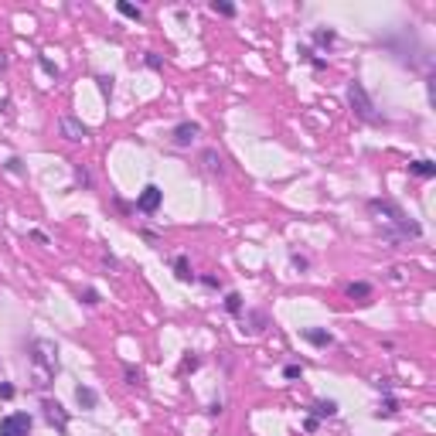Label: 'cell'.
<instances>
[{
  "instance_id": "obj_1",
  "label": "cell",
  "mask_w": 436,
  "mask_h": 436,
  "mask_svg": "<svg viewBox=\"0 0 436 436\" xmlns=\"http://www.w3.org/2000/svg\"><path fill=\"white\" fill-rule=\"evenodd\" d=\"M31 433V416L28 412H14L0 422V436H28Z\"/></svg>"
},
{
  "instance_id": "obj_2",
  "label": "cell",
  "mask_w": 436,
  "mask_h": 436,
  "mask_svg": "<svg viewBox=\"0 0 436 436\" xmlns=\"http://www.w3.org/2000/svg\"><path fill=\"white\" fill-rule=\"evenodd\" d=\"M348 95H351V106L358 109V116H361V120H375L372 103H368V95H365V89H361L358 82H351V89H348Z\"/></svg>"
},
{
  "instance_id": "obj_3",
  "label": "cell",
  "mask_w": 436,
  "mask_h": 436,
  "mask_svg": "<svg viewBox=\"0 0 436 436\" xmlns=\"http://www.w3.org/2000/svg\"><path fill=\"white\" fill-rule=\"evenodd\" d=\"M137 204H140V212H157V204H160V187H157V185H147Z\"/></svg>"
},
{
  "instance_id": "obj_4",
  "label": "cell",
  "mask_w": 436,
  "mask_h": 436,
  "mask_svg": "<svg viewBox=\"0 0 436 436\" xmlns=\"http://www.w3.org/2000/svg\"><path fill=\"white\" fill-rule=\"evenodd\" d=\"M194 137H198V126L194 123H181L177 130H174V143H177V147H187Z\"/></svg>"
},
{
  "instance_id": "obj_5",
  "label": "cell",
  "mask_w": 436,
  "mask_h": 436,
  "mask_svg": "<svg viewBox=\"0 0 436 436\" xmlns=\"http://www.w3.org/2000/svg\"><path fill=\"white\" fill-rule=\"evenodd\" d=\"M348 296H351V300H355V296H361L358 303H368L365 296H372V286H365V283H351V286H348Z\"/></svg>"
},
{
  "instance_id": "obj_6",
  "label": "cell",
  "mask_w": 436,
  "mask_h": 436,
  "mask_svg": "<svg viewBox=\"0 0 436 436\" xmlns=\"http://www.w3.org/2000/svg\"><path fill=\"white\" fill-rule=\"evenodd\" d=\"M65 133H68V140H82V137H85V126H78L76 120H65Z\"/></svg>"
},
{
  "instance_id": "obj_7",
  "label": "cell",
  "mask_w": 436,
  "mask_h": 436,
  "mask_svg": "<svg viewBox=\"0 0 436 436\" xmlns=\"http://www.w3.org/2000/svg\"><path fill=\"white\" fill-rule=\"evenodd\" d=\"M409 167H412L416 174H422V177H433L436 174V167L430 164V160H416V164H409Z\"/></svg>"
},
{
  "instance_id": "obj_8",
  "label": "cell",
  "mask_w": 436,
  "mask_h": 436,
  "mask_svg": "<svg viewBox=\"0 0 436 436\" xmlns=\"http://www.w3.org/2000/svg\"><path fill=\"white\" fill-rule=\"evenodd\" d=\"M45 409H48V420H51V422L58 420V426H65V416H62V405H58V403H45Z\"/></svg>"
},
{
  "instance_id": "obj_9",
  "label": "cell",
  "mask_w": 436,
  "mask_h": 436,
  "mask_svg": "<svg viewBox=\"0 0 436 436\" xmlns=\"http://www.w3.org/2000/svg\"><path fill=\"white\" fill-rule=\"evenodd\" d=\"M76 399H78L82 405H95V392H93V389H78V392H76Z\"/></svg>"
},
{
  "instance_id": "obj_10",
  "label": "cell",
  "mask_w": 436,
  "mask_h": 436,
  "mask_svg": "<svg viewBox=\"0 0 436 436\" xmlns=\"http://www.w3.org/2000/svg\"><path fill=\"white\" fill-rule=\"evenodd\" d=\"M225 307H229L232 313H239V311H242V296H239V294H229V296H225Z\"/></svg>"
},
{
  "instance_id": "obj_11",
  "label": "cell",
  "mask_w": 436,
  "mask_h": 436,
  "mask_svg": "<svg viewBox=\"0 0 436 436\" xmlns=\"http://www.w3.org/2000/svg\"><path fill=\"white\" fill-rule=\"evenodd\" d=\"M120 14H123V17H133V21H140V7H133V4H120Z\"/></svg>"
},
{
  "instance_id": "obj_12",
  "label": "cell",
  "mask_w": 436,
  "mask_h": 436,
  "mask_svg": "<svg viewBox=\"0 0 436 436\" xmlns=\"http://www.w3.org/2000/svg\"><path fill=\"white\" fill-rule=\"evenodd\" d=\"M212 11H215V14H222V17H232V14H235L232 4H218V0L212 4Z\"/></svg>"
},
{
  "instance_id": "obj_13",
  "label": "cell",
  "mask_w": 436,
  "mask_h": 436,
  "mask_svg": "<svg viewBox=\"0 0 436 436\" xmlns=\"http://www.w3.org/2000/svg\"><path fill=\"white\" fill-rule=\"evenodd\" d=\"M174 269H177V276H181V280H191V266H187V259H177Z\"/></svg>"
},
{
  "instance_id": "obj_14",
  "label": "cell",
  "mask_w": 436,
  "mask_h": 436,
  "mask_svg": "<svg viewBox=\"0 0 436 436\" xmlns=\"http://www.w3.org/2000/svg\"><path fill=\"white\" fill-rule=\"evenodd\" d=\"M307 338L313 344H331V334H324V331H307Z\"/></svg>"
},
{
  "instance_id": "obj_15",
  "label": "cell",
  "mask_w": 436,
  "mask_h": 436,
  "mask_svg": "<svg viewBox=\"0 0 436 436\" xmlns=\"http://www.w3.org/2000/svg\"><path fill=\"white\" fill-rule=\"evenodd\" d=\"M317 412H321V416H334V412H338V405L334 403H317Z\"/></svg>"
},
{
  "instance_id": "obj_16",
  "label": "cell",
  "mask_w": 436,
  "mask_h": 436,
  "mask_svg": "<svg viewBox=\"0 0 436 436\" xmlns=\"http://www.w3.org/2000/svg\"><path fill=\"white\" fill-rule=\"evenodd\" d=\"M99 89H103V93H113V78H99Z\"/></svg>"
},
{
  "instance_id": "obj_17",
  "label": "cell",
  "mask_w": 436,
  "mask_h": 436,
  "mask_svg": "<svg viewBox=\"0 0 436 436\" xmlns=\"http://www.w3.org/2000/svg\"><path fill=\"white\" fill-rule=\"evenodd\" d=\"M85 303H99V294H95V290H85Z\"/></svg>"
}]
</instances>
